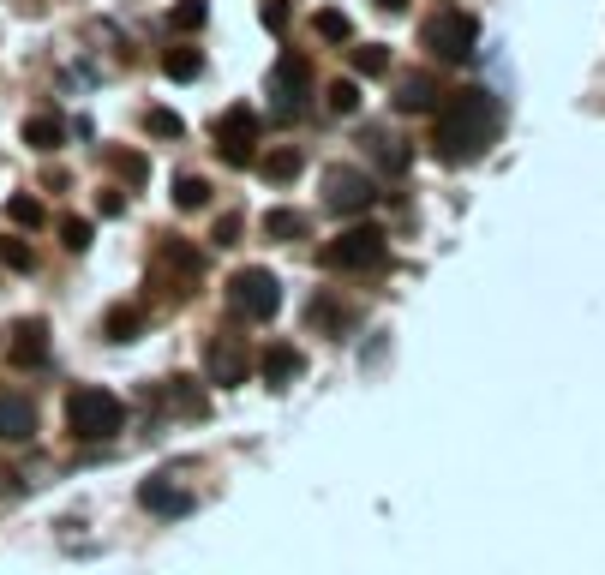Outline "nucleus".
<instances>
[{
  "mask_svg": "<svg viewBox=\"0 0 605 575\" xmlns=\"http://www.w3.org/2000/svg\"><path fill=\"white\" fill-rule=\"evenodd\" d=\"M384 258H390L384 228H348L324 246V270H378Z\"/></svg>",
  "mask_w": 605,
  "mask_h": 575,
  "instance_id": "obj_7",
  "label": "nucleus"
},
{
  "mask_svg": "<svg viewBox=\"0 0 605 575\" xmlns=\"http://www.w3.org/2000/svg\"><path fill=\"white\" fill-rule=\"evenodd\" d=\"M6 222H12V228H42L48 216H42V204H36L30 192H12V198H6Z\"/></svg>",
  "mask_w": 605,
  "mask_h": 575,
  "instance_id": "obj_22",
  "label": "nucleus"
},
{
  "mask_svg": "<svg viewBox=\"0 0 605 575\" xmlns=\"http://www.w3.org/2000/svg\"><path fill=\"white\" fill-rule=\"evenodd\" d=\"M144 132H150V138H186V120L168 114V108H150V114H144Z\"/></svg>",
  "mask_w": 605,
  "mask_h": 575,
  "instance_id": "obj_27",
  "label": "nucleus"
},
{
  "mask_svg": "<svg viewBox=\"0 0 605 575\" xmlns=\"http://www.w3.org/2000/svg\"><path fill=\"white\" fill-rule=\"evenodd\" d=\"M396 108H402V114H438V108H444V90H438V78H426V72L402 78V90H396Z\"/></svg>",
  "mask_w": 605,
  "mask_h": 575,
  "instance_id": "obj_12",
  "label": "nucleus"
},
{
  "mask_svg": "<svg viewBox=\"0 0 605 575\" xmlns=\"http://www.w3.org/2000/svg\"><path fill=\"white\" fill-rule=\"evenodd\" d=\"M312 30H318L324 42H348V36H354V24H348V12H342V6H324V12L312 18Z\"/></svg>",
  "mask_w": 605,
  "mask_h": 575,
  "instance_id": "obj_23",
  "label": "nucleus"
},
{
  "mask_svg": "<svg viewBox=\"0 0 605 575\" xmlns=\"http://www.w3.org/2000/svg\"><path fill=\"white\" fill-rule=\"evenodd\" d=\"M372 204H378V180H372L366 168H348V162L324 168V210L360 216V210H372Z\"/></svg>",
  "mask_w": 605,
  "mask_h": 575,
  "instance_id": "obj_6",
  "label": "nucleus"
},
{
  "mask_svg": "<svg viewBox=\"0 0 605 575\" xmlns=\"http://www.w3.org/2000/svg\"><path fill=\"white\" fill-rule=\"evenodd\" d=\"M498 126H504V114H498L492 90H450L444 108H438L432 144H438L444 162H480L498 144Z\"/></svg>",
  "mask_w": 605,
  "mask_h": 575,
  "instance_id": "obj_1",
  "label": "nucleus"
},
{
  "mask_svg": "<svg viewBox=\"0 0 605 575\" xmlns=\"http://www.w3.org/2000/svg\"><path fill=\"white\" fill-rule=\"evenodd\" d=\"M228 306H234L240 318H252V324L276 318V312H282V282H276V270H264V264L234 270V276H228Z\"/></svg>",
  "mask_w": 605,
  "mask_h": 575,
  "instance_id": "obj_4",
  "label": "nucleus"
},
{
  "mask_svg": "<svg viewBox=\"0 0 605 575\" xmlns=\"http://www.w3.org/2000/svg\"><path fill=\"white\" fill-rule=\"evenodd\" d=\"M96 210H102V216H120V210H126V198H120V192H102V198H96Z\"/></svg>",
  "mask_w": 605,
  "mask_h": 575,
  "instance_id": "obj_34",
  "label": "nucleus"
},
{
  "mask_svg": "<svg viewBox=\"0 0 605 575\" xmlns=\"http://www.w3.org/2000/svg\"><path fill=\"white\" fill-rule=\"evenodd\" d=\"M210 204V180L204 174H180L174 180V210H204Z\"/></svg>",
  "mask_w": 605,
  "mask_h": 575,
  "instance_id": "obj_19",
  "label": "nucleus"
},
{
  "mask_svg": "<svg viewBox=\"0 0 605 575\" xmlns=\"http://www.w3.org/2000/svg\"><path fill=\"white\" fill-rule=\"evenodd\" d=\"M102 330H108V342H138V330H144V306H114V312L102 318Z\"/></svg>",
  "mask_w": 605,
  "mask_h": 575,
  "instance_id": "obj_18",
  "label": "nucleus"
},
{
  "mask_svg": "<svg viewBox=\"0 0 605 575\" xmlns=\"http://www.w3.org/2000/svg\"><path fill=\"white\" fill-rule=\"evenodd\" d=\"M216 156L228 168H252L258 162V114L252 108H228L216 120Z\"/></svg>",
  "mask_w": 605,
  "mask_h": 575,
  "instance_id": "obj_8",
  "label": "nucleus"
},
{
  "mask_svg": "<svg viewBox=\"0 0 605 575\" xmlns=\"http://www.w3.org/2000/svg\"><path fill=\"white\" fill-rule=\"evenodd\" d=\"M324 102H330V114H354L360 108V84L354 78H336V84H324Z\"/></svg>",
  "mask_w": 605,
  "mask_h": 575,
  "instance_id": "obj_25",
  "label": "nucleus"
},
{
  "mask_svg": "<svg viewBox=\"0 0 605 575\" xmlns=\"http://www.w3.org/2000/svg\"><path fill=\"white\" fill-rule=\"evenodd\" d=\"M66 426H72L78 444H108L114 432H126V402L102 384H84V390L66 396Z\"/></svg>",
  "mask_w": 605,
  "mask_h": 575,
  "instance_id": "obj_2",
  "label": "nucleus"
},
{
  "mask_svg": "<svg viewBox=\"0 0 605 575\" xmlns=\"http://www.w3.org/2000/svg\"><path fill=\"white\" fill-rule=\"evenodd\" d=\"M258 18H264L270 30H288V18H294V12H288V0H264V6H258Z\"/></svg>",
  "mask_w": 605,
  "mask_h": 575,
  "instance_id": "obj_32",
  "label": "nucleus"
},
{
  "mask_svg": "<svg viewBox=\"0 0 605 575\" xmlns=\"http://www.w3.org/2000/svg\"><path fill=\"white\" fill-rule=\"evenodd\" d=\"M168 402L180 414H204V396H198V378H168Z\"/></svg>",
  "mask_w": 605,
  "mask_h": 575,
  "instance_id": "obj_26",
  "label": "nucleus"
},
{
  "mask_svg": "<svg viewBox=\"0 0 605 575\" xmlns=\"http://www.w3.org/2000/svg\"><path fill=\"white\" fill-rule=\"evenodd\" d=\"M372 6H378V12H402L408 0H372Z\"/></svg>",
  "mask_w": 605,
  "mask_h": 575,
  "instance_id": "obj_35",
  "label": "nucleus"
},
{
  "mask_svg": "<svg viewBox=\"0 0 605 575\" xmlns=\"http://www.w3.org/2000/svg\"><path fill=\"white\" fill-rule=\"evenodd\" d=\"M258 372H264V384H270V390H282V384H294V378L306 372V354H300L294 342H270V348H264V360H258Z\"/></svg>",
  "mask_w": 605,
  "mask_h": 575,
  "instance_id": "obj_11",
  "label": "nucleus"
},
{
  "mask_svg": "<svg viewBox=\"0 0 605 575\" xmlns=\"http://www.w3.org/2000/svg\"><path fill=\"white\" fill-rule=\"evenodd\" d=\"M162 72H168V78H198V72H204V54H198V48H168V54H162Z\"/></svg>",
  "mask_w": 605,
  "mask_h": 575,
  "instance_id": "obj_24",
  "label": "nucleus"
},
{
  "mask_svg": "<svg viewBox=\"0 0 605 575\" xmlns=\"http://www.w3.org/2000/svg\"><path fill=\"white\" fill-rule=\"evenodd\" d=\"M60 240H66V252H84V246H90V222H84V216H66V222H60Z\"/></svg>",
  "mask_w": 605,
  "mask_h": 575,
  "instance_id": "obj_31",
  "label": "nucleus"
},
{
  "mask_svg": "<svg viewBox=\"0 0 605 575\" xmlns=\"http://www.w3.org/2000/svg\"><path fill=\"white\" fill-rule=\"evenodd\" d=\"M138 504H144L150 516H186V510H192V498H186V492H180L174 480H162V474L138 486Z\"/></svg>",
  "mask_w": 605,
  "mask_h": 575,
  "instance_id": "obj_13",
  "label": "nucleus"
},
{
  "mask_svg": "<svg viewBox=\"0 0 605 575\" xmlns=\"http://www.w3.org/2000/svg\"><path fill=\"white\" fill-rule=\"evenodd\" d=\"M216 240L234 246V240H240V216H222V222H216Z\"/></svg>",
  "mask_w": 605,
  "mask_h": 575,
  "instance_id": "obj_33",
  "label": "nucleus"
},
{
  "mask_svg": "<svg viewBox=\"0 0 605 575\" xmlns=\"http://www.w3.org/2000/svg\"><path fill=\"white\" fill-rule=\"evenodd\" d=\"M60 138H66V120L60 114H30L24 120V144L30 150H60Z\"/></svg>",
  "mask_w": 605,
  "mask_h": 575,
  "instance_id": "obj_16",
  "label": "nucleus"
},
{
  "mask_svg": "<svg viewBox=\"0 0 605 575\" xmlns=\"http://www.w3.org/2000/svg\"><path fill=\"white\" fill-rule=\"evenodd\" d=\"M204 18H210V6H204V0H174V12H168V24H174V30H204Z\"/></svg>",
  "mask_w": 605,
  "mask_h": 575,
  "instance_id": "obj_28",
  "label": "nucleus"
},
{
  "mask_svg": "<svg viewBox=\"0 0 605 575\" xmlns=\"http://www.w3.org/2000/svg\"><path fill=\"white\" fill-rule=\"evenodd\" d=\"M0 264H12V270H30V264H36V252H30L24 240H12V234H0Z\"/></svg>",
  "mask_w": 605,
  "mask_h": 575,
  "instance_id": "obj_30",
  "label": "nucleus"
},
{
  "mask_svg": "<svg viewBox=\"0 0 605 575\" xmlns=\"http://www.w3.org/2000/svg\"><path fill=\"white\" fill-rule=\"evenodd\" d=\"M108 162H114V174H120V180H132V186H138V180H144V174H150V162H144V156H138V150H114V156H108Z\"/></svg>",
  "mask_w": 605,
  "mask_h": 575,
  "instance_id": "obj_29",
  "label": "nucleus"
},
{
  "mask_svg": "<svg viewBox=\"0 0 605 575\" xmlns=\"http://www.w3.org/2000/svg\"><path fill=\"white\" fill-rule=\"evenodd\" d=\"M354 72H360V78H384V72H390V48H384V42H360V48H354Z\"/></svg>",
  "mask_w": 605,
  "mask_h": 575,
  "instance_id": "obj_21",
  "label": "nucleus"
},
{
  "mask_svg": "<svg viewBox=\"0 0 605 575\" xmlns=\"http://www.w3.org/2000/svg\"><path fill=\"white\" fill-rule=\"evenodd\" d=\"M258 174H264L270 186H288V180L300 174V150H288V144H282V150H270V156H258Z\"/></svg>",
  "mask_w": 605,
  "mask_h": 575,
  "instance_id": "obj_17",
  "label": "nucleus"
},
{
  "mask_svg": "<svg viewBox=\"0 0 605 575\" xmlns=\"http://www.w3.org/2000/svg\"><path fill=\"white\" fill-rule=\"evenodd\" d=\"M366 150H372V162L384 168V174H408V144L402 138H390V132H366Z\"/></svg>",
  "mask_w": 605,
  "mask_h": 575,
  "instance_id": "obj_15",
  "label": "nucleus"
},
{
  "mask_svg": "<svg viewBox=\"0 0 605 575\" xmlns=\"http://www.w3.org/2000/svg\"><path fill=\"white\" fill-rule=\"evenodd\" d=\"M474 42H480V18H474L468 6H438V12L420 24V48H426L432 60H468Z\"/></svg>",
  "mask_w": 605,
  "mask_h": 575,
  "instance_id": "obj_3",
  "label": "nucleus"
},
{
  "mask_svg": "<svg viewBox=\"0 0 605 575\" xmlns=\"http://www.w3.org/2000/svg\"><path fill=\"white\" fill-rule=\"evenodd\" d=\"M204 366H210V384H246V372H252V354H246L240 342H210Z\"/></svg>",
  "mask_w": 605,
  "mask_h": 575,
  "instance_id": "obj_10",
  "label": "nucleus"
},
{
  "mask_svg": "<svg viewBox=\"0 0 605 575\" xmlns=\"http://www.w3.org/2000/svg\"><path fill=\"white\" fill-rule=\"evenodd\" d=\"M6 354H12V366H42V360H48V330H42L36 318H30V324H18Z\"/></svg>",
  "mask_w": 605,
  "mask_h": 575,
  "instance_id": "obj_14",
  "label": "nucleus"
},
{
  "mask_svg": "<svg viewBox=\"0 0 605 575\" xmlns=\"http://www.w3.org/2000/svg\"><path fill=\"white\" fill-rule=\"evenodd\" d=\"M36 438V402L24 390H0V444H30Z\"/></svg>",
  "mask_w": 605,
  "mask_h": 575,
  "instance_id": "obj_9",
  "label": "nucleus"
},
{
  "mask_svg": "<svg viewBox=\"0 0 605 575\" xmlns=\"http://www.w3.org/2000/svg\"><path fill=\"white\" fill-rule=\"evenodd\" d=\"M264 234L270 240H306V216L300 210H264Z\"/></svg>",
  "mask_w": 605,
  "mask_h": 575,
  "instance_id": "obj_20",
  "label": "nucleus"
},
{
  "mask_svg": "<svg viewBox=\"0 0 605 575\" xmlns=\"http://www.w3.org/2000/svg\"><path fill=\"white\" fill-rule=\"evenodd\" d=\"M306 102H312V60L306 54H282L270 66V108H276V120L306 114Z\"/></svg>",
  "mask_w": 605,
  "mask_h": 575,
  "instance_id": "obj_5",
  "label": "nucleus"
}]
</instances>
